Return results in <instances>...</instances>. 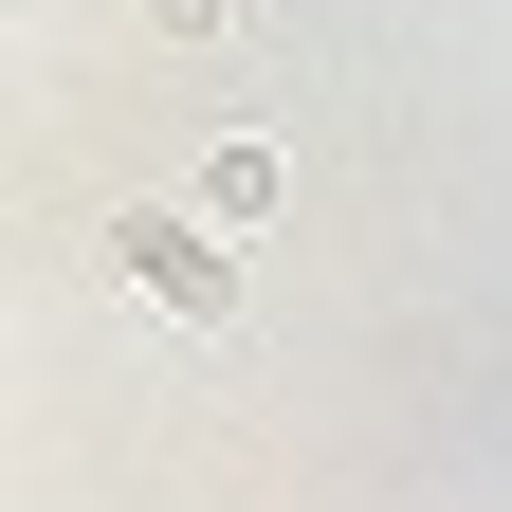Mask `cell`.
Masks as SVG:
<instances>
[{
    "mask_svg": "<svg viewBox=\"0 0 512 512\" xmlns=\"http://www.w3.org/2000/svg\"><path fill=\"white\" fill-rule=\"evenodd\" d=\"M110 256H128V293H147V311H183V330H220V311H238V238H220V220H110Z\"/></svg>",
    "mask_w": 512,
    "mask_h": 512,
    "instance_id": "1",
    "label": "cell"
},
{
    "mask_svg": "<svg viewBox=\"0 0 512 512\" xmlns=\"http://www.w3.org/2000/svg\"><path fill=\"white\" fill-rule=\"evenodd\" d=\"M275 202H293V165L256 147V128H238V147H202V220H220V238H256Z\"/></svg>",
    "mask_w": 512,
    "mask_h": 512,
    "instance_id": "2",
    "label": "cell"
}]
</instances>
